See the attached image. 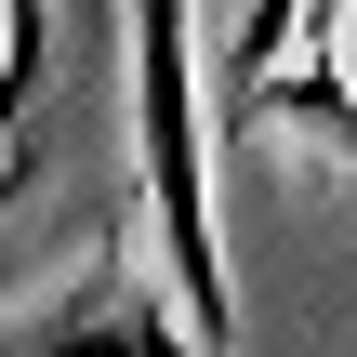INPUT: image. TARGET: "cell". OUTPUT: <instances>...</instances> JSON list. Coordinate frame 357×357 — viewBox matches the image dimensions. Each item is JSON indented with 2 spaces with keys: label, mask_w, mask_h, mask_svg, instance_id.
Segmentation results:
<instances>
[{
  "label": "cell",
  "mask_w": 357,
  "mask_h": 357,
  "mask_svg": "<svg viewBox=\"0 0 357 357\" xmlns=\"http://www.w3.org/2000/svg\"><path fill=\"white\" fill-rule=\"evenodd\" d=\"M0 357H212L172 291H159V252H132V225L40 305V318H0Z\"/></svg>",
  "instance_id": "7a4b0ae2"
},
{
  "label": "cell",
  "mask_w": 357,
  "mask_h": 357,
  "mask_svg": "<svg viewBox=\"0 0 357 357\" xmlns=\"http://www.w3.org/2000/svg\"><path fill=\"white\" fill-rule=\"evenodd\" d=\"M132 172H146V238H159V291H172V318L225 357V331H238V278H225V225H212L199 0H132Z\"/></svg>",
  "instance_id": "6da1fadb"
},
{
  "label": "cell",
  "mask_w": 357,
  "mask_h": 357,
  "mask_svg": "<svg viewBox=\"0 0 357 357\" xmlns=\"http://www.w3.org/2000/svg\"><path fill=\"white\" fill-rule=\"evenodd\" d=\"M53 79V13L40 0H0V199H13V159H26V106Z\"/></svg>",
  "instance_id": "277c9868"
},
{
  "label": "cell",
  "mask_w": 357,
  "mask_h": 357,
  "mask_svg": "<svg viewBox=\"0 0 357 357\" xmlns=\"http://www.w3.org/2000/svg\"><path fill=\"white\" fill-rule=\"evenodd\" d=\"M291 53H305V0H252V13H238V40L212 53V119H225V132H252V106L278 93V66H291Z\"/></svg>",
  "instance_id": "3957f363"
}]
</instances>
